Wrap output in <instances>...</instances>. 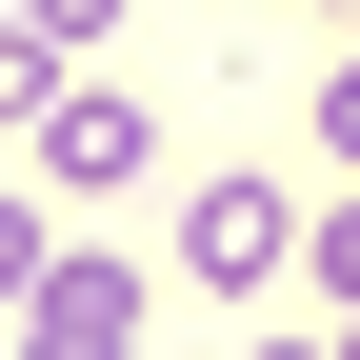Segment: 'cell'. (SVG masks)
Masks as SVG:
<instances>
[{"mask_svg": "<svg viewBox=\"0 0 360 360\" xmlns=\"http://www.w3.org/2000/svg\"><path fill=\"white\" fill-rule=\"evenodd\" d=\"M321 260V200L300 180H180V281L200 300H260V281H300Z\"/></svg>", "mask_w": 360, "mask_h": 360, "instance_id": "obj_1", "label": "cell"}, {"mask_svg": "<svg viewBox=\"0 0 360 360\" xmlns=\"http://www.w3.org/2000/svg\"><path fill=\"white\" fill-rule=\"evenodd\" d=\"M141 321H160L141 260H120V240H60V260L20 281V321H0V340H20V360H141Z\"/></svg>", "mask_w": 360, "mask_h": 360, "instance_id": "obj_2", "label": "cell"}, {"mask_svg": "<svg viewBox=\"0 0 360 360\" xmlns=\"http://www.w3.org/2000/svg\"><path fill=\"white\" fill-rule=\"evenodd\" d=\"M20 180H60V200H141V180H160V120L120 101V80H60L40 141H20Z\"/></svg>", "mask_w": 360, "mask_h": 360, "instance_id": "obj_3", "label": "cell"}, {"mask_svg": "<svg viewBox=\"0 0 360 360\" xmlns=\"http://www.w3.org/2000/svg\"><path fill=\"white\" fill-rule=\"evenodd\" d=\"M300 160L360 180V40H321V80H300Z\"/></svg>", "mask_w": 360, "mask_h": 360, "instance_id": "obj_4", "label": "cell"}, {"mask_svg": "<svg viewBox=\"0 0 360 360\" xmlns=\"http://www.w3.org/2000/svg\"><path fill=\"white\" fill-rule=\"evenodd\" d=\"M0 180H20V160H0ZM40 260H60V240H40V200H0V321H20V281H40Z\"/></svg>", "mask_w": 360, "mask_h": 360, "instance_id": "obj_5", "label": "cell"}, {"mask_svg": "<svg viewBox=\"0 0 360 360\" xmlns=\"http://www.w3.org/2000/svg\"><path fill=\"white\" fill-rule=\"evenodd\" d=\"M20 20L60 40V60H101V40H120V0H20Z\"/></svg>", "mask_w": 360, "mask_h": 360, "instance_id": "obj_6", "label": "cell"}, {"mask_svg": "<svg viewBox=\"0 0 360 360\" xmlns=\"http://www.w3.org/2000/svg\"><path fill=\"white\" fill-rule=\"evenodd\" d=\"M321 300H360V180L321 200Z\"/></svg>", "mask_w": 360, "mask_h": 360, "instance_id": "obj_7", "label": "cell"}, {"mask_svg": "<svg viewBox=\"0 0 360 360\" xmlns=\"http://www.w3.org/2000/svg\"><path fill=\"white\" fill-rule=\"evenodd\" d=\"M240 360H340V340H240Z\"/></svg>", "mask_w": 360, "mask_h": 360, "instance_id": "obj_8", "label": "cell"}, {"mask_svg": "<svg viewBox=\"0 0 360 360\" xmlns=\"http://www.w3.org/2000/svg\"><path fill=\"white\" fill-rule=\"evenodd\" d=\"M300 20H340V40H360V0H300Z\"/></svg>", "mask_w": 360, "mask_h": 360, "instance_id": "obj_9", "label": "cell"}, {"mask_svg": "<svg viewBox=\"0 0 360 360\" xmlns=\"http://www.w3.org/2000/svg\"><path fill=\"white\" fill-rule=\"evenodd\" d=\"M340 360H360V300H340Z\"/></svg>", "mask_w": 360, "mask_h": 360, "instance_id": "obj_10", "label": "cell"}, {"mask_svg": "<svg viewBox=\"0 0 360 360\" xmlns=\"http://www.w3.org/2000/svg\"><path fill=\"white\" fill-rule=\"evenodd\" d=\"M0 360H20V340H0Z\"/></svg>", "mask_w": 360, "mask_h": 360, "instance_id": "obj_11", "label": "cell"}]
</instances>
